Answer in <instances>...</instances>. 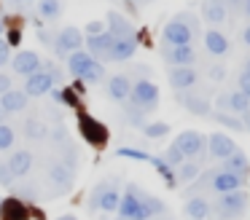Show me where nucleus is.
Segmentation results:
<instances>
[{
    "mask_svg": "<svg viewBox=\"0 0 250 220\" xmlns=\"http://www.w3.org/2000/svg\"><path fill=\"white\" fill-rule=\"evenodd\" d=\"M116 212H119V220H153L167 212V204L146 193L140 185H126Z\"/></svg>",
    "mask_w": 250,
    "mask_h": 220,
    "instance_id": "obj_1",
    "label": "nucleus"
},
{
    "mask_svg": "<svg viewBox=\"0 0 250 220\" xmlns=\"http://www.w3.org/2000/svg\"><path fill=\"white\" fill-rule=\"evenodd\" d=\"M199 35V21L191 11H183L164 27V43L167 46H194V38Z\"/></svg>",
    "mask_w": 250,
    "mask_h": 220,
    "instance_id": "obj_2",
    "label": "nucleus"
},
{
    "mask_svg": "<svg viewBox=\"0 0 250 220\" xmlns=\"http://www.w3.org/2000/svg\"><path fill=\"white\" fill-rule=\"evenodd\" d=\"M245 212H248V193L239 188V191H231V193H218V201L210 204L207 218L210 220H237Z\"/></svg>",
    "mask_w": 250,
    "mask_h": 220,
    "instance_id": "obj_3",
    "label": "nucleus"
},
{
    "mask_svg": "<svg viewBox=\"0 0 250 220\" xmlns=\"http://www.w3.org/2000/svg\"><path fill=\"white\" fill-rule=\"evenodd\" d=\"M126 102L148 116V113H153V110H156V105H159V86L151 83L148 78L137 80V83H132V94H129V100H126Z\"/></svg>",
    "mask_w": 250,
    "mask_h": 220,
    "instance_id": "obj_4",
    "label": "nucleus"
},
{
    "mask_svg": "<svg viewBox=\"0 0 250 220\" xmlns=\"http://www.w3.org/2000/svg\"><path fill=\"white\" fill-rule=\"evenodd\" d=\"M119 204H121V193H119V188L108 180L94 185L92 196H89V209H92V212H97V209H103V212H116Z\"/></svg>",
    "mask_w": 250,
    "mask_h": 220,
    "instance_id": "obj_5",
    "label": "nucleus"
},
{
    "mask_svg": "<svg viewBox=\"0 0 250 220\" xmlns=\"http://www.w3.org/2000/svg\"><path fill=\"white\" fill-rule=\"evenodd\" d=\"M81 46H83V35H81V30H76V27H65V30H60L57 32V38H54V54L60 59H65V57H70L73 51H81Z\"/></svg>",
    "mask_w": 250,
    "mask_h": 220,
    "instance_id": "obj_6",
    "label": "nucleus"
},
{
    "mask_svg": "<svg viewBox=\"0 0 250 220\" xmlns=\"http://www.w3.org/2000/svg\"><path fill=\"white\" fill-rule=\"evenodd\" d=\"M162 57L169 67H191L196 62V48L194 46H167L164 43Z\"/></svg>",
    "mask_w": 250,
    "mask_h": 220,
    "instance_id": "obj_7",
    "label": "nucleus"
},
{
    "mask_svg": "<svg viewBox=\"0 0 250 220\" xmlns=\"http://www.w3.org/2000/svg\"><path fill=\"white\" fill-rule=\"evenodd\" d=\"M54 83H57L54 75H51L49 70L41 67L38 73H33L27 80H24V94L27 97H43V94H49V91L54 89Z\"/></svg>",
    "mask_w": 250,
    "mask_h": 220,
    "instance_id": "obj_8",
    "label": "nucleus"
},
{
    "mask_svg": "<svg viewBox=\"0 0 250 220\" xmlns=\"http://www.w3.org/2000/svg\"><path fill=\"white\" fill-rule=\"evenodd\" d=\"M245 185V177L234 175V172H226V169H215L210 175V188L215 193H231V191H239Z\"/></svg>",
    "mask_w": 250,
    "mask_h": 220,
    "instance_id": "obj_9",
    "label": "nucleus"
},
{
    "mask_svg": "<svg viewBox=\"0 0 250 220\" xmlns=\"http://www.w3.org/2000/svg\"><path fill=\"white\" fill-rule=\"evenodd\" d=\"M175 145L180 148V153H183L186 159H196V156H202V150H205V137H202V132L188 129V132H183L175 140Z\"/></svg>",
    "mask_w": 250,
    "mask_h": 220,
    "instance_id": "obj_10",
    "label": "nucleus"
},
{
    "mask_svg": "<svg viewBox=\"0 0 250 220\" xmlns=\"http://www.w3.org/2000/svg\"><path fill=\"white\" fill-rule=\"evenodd\" d=\"M137 51V38H113V46L108 48V62H126Z\"/></svg>",
    "mask_w": 250,
    "mask_h": 220,
    "instance_id": "obj_11",
    "label": "nucleus"
},
{
    "mask_svg": "<svg viewBox=\"0 0 250 220\" xmlns=\"http://www.w3.org/2000/svg\"><path fill=\"white\" fill-rule=\"evenodd\" d=\"M226 16H229L226 0H202V19L210 21L212 27L226 21Z\"/></svg>",
    "mask_w": 250,
    "mask_h": 220,
    "instance_id": "obj_12",
    "label": "nucleus"
},
{
    "mask_svg": "<svg viewBox=\"0 0 250 220\" xmlns=\"http://www.w3.org/2000/svg\"><path fill=\"white\" fill-rule=\"evenodd\" d=\"M178 102L186 110L194 113V116H210L212 113L210 97H205V94H178Z\"/></svg>",
    "mask_w": 250,
    "mask_h": 220,
    "instance_id": "obj_13",
    "label": "nucleus"
},
{
    "mask_svg": "<svg viewBox=\"0 0 250 220\" xmlns=\"http://www.w3.org/2000/svg\"><path fill=\"white\" fill-rule=\"evenodd\" d=\"M14 73L17 75H33V73H38L41 70V57L35 51H22V54H17V57H14Z\"/></svg>",
    "mask_w": 250,
    "mask_h": 220,
    "instance_id": "obj_14",
    "label": "nucleus"
},
{
    "mask_svg": "<svg viewBox=\"0 0 250 220\" xmlns=\"http://www.w3.org/2000/svg\"><path fill=\"white\" fill-rule=\"evenodd\" d=\"M210 156L212 159H229V156L237 150V145H234V140L229 137V134H221V132H215V134H210Z\"/></svg>",
    "mask_w": 250,
    "mask_h": 220,
    "instance_id": "obj_15",
    "label": "nucleus"
},
{
    "mask_svg": "<svg viewBox=\"0 0 250 220\" xmlns=\"http://www.w3.org/2000/svg\"><path fill=\"white\" fill-rule=\"evenodd\" d=\"M108 94H110V100H113V102H126V100H129V94H132L129 75H124V73L113 75V78L108 80Z\"/></svg>",
    "mask_w": 250,
    "mask_h": 220,
    "instance_id": "obj_16",
    "label": "nucleus"
},
{
    "mask_svg": "<svg viewBox=\"0 0 250 220\" xmlns=\"http://www.w3.org/2000/svg\"><path fill=\"white\" fill-rule=\"evenodd\" d=\"M169 86L178 91H186L196 83V70L194 67H169Z\"/></svg>",
    "mask_w": 250,
    "mask_h": 220,
    "instance_id": "obj_17",
    "label": "nucleus"
},
{
    "mask_svg": "<svg viewBox=\"0 0 250 220\" xmlns=\"http://www.w3.org/2000/svg\"><path fill=\"white\" fill-rule=\"evenodd\" d=\"M108 32L113 38H137V32L129 24V19H124L119 11H110L108 14Z\"/></svg>",
    "mask_w": 250,
    "mask_h": 220,
    "instance_id": "obj_18",
    "label": "nucleus"
},
{
    "mask_svg": "<svg viewBox=\"0 0 250 220\" xmlns=\"http://www.w3.org/2000/svg\"><path fill=\"white\" fill-rule=\"evenodd\" d=\"M6 164H8V169H11L14 177H24L33 169V153H30V150H14Z\"/></svg>",
    "mask_w": 250,
    "mask_h": 220,
    "instance_id": "obj_19",
    "label": "nucleus"
},
{
    "mask_svg": "<svg viewBox=\"0 0 250 220\" xmlns=\"http://www.w3.org/2000/svg\"><path fill=\"white\" fill-rule=\"evenodd\" d=\"M205 48H207V54H212V57H226V51H229V38L212 27V30L205 32Z\"/></svg>",
    "mask_w": 250,
    "mask_h": 220,
    "instance_id": "obj_20",
    "label": "nucleus"
},
{
    "mask_svg": "<svg viewBox=\"0 0 250 220\" xmlns=\"http://www.w3.org/2000/svg\"><path fill=\"white\" fill-rule=\"evenodd\" d=\"M110 46H113V35H110L108 30L100 32V35H89V38H86V51L92 54V57L105 59V54H108Z\"/></svg>",
    "mask_w": 250,
    "mask_h": 220,
    "instance_id": "obj_21",
    "label": "nucleus"
},
{
    "mask_svg": "<svg viewBox=\"0 0 250 220\" xmlns=\"http://www.w3.org/2000/svg\"><path fill=\"white\" fill-rule=\"evenodd\" d=\"M81 132H83V137H86L92 145H103L105 137H108V134H105V126L97 123L92 116H81Z\"/></svg>",
    "mask_w": 250,
    "mask_h": 220,
    "instance_id": "obj_22",
    "label": "nucleus"
},
{
    "mask_svg": "<svg viewBox=\"0 0 250 220\" xmlns=\"http://www.w3.org/2000/svg\"><path fill=\"white\" fill-rule=\"evenodd\" d=\"M30 97L24 94V91H6V94H0V107L6 113H22L24 107H27Z\"/></svg>",
    "mask_w": 250,
    "mask_h": 220,
    "instance_id": "obj_23",
    "label": "nucleus"
},
{
    "mask_svg": "<svg viewBox=\"0 0 250 220\" xmlns=\"http://www.w3.org/2000/svg\"><path fill=\"white\" fill-rule=\"evenodd\" d=\"M218 105L229 107V110H234V113H248L250 110V100L239 89L231 91V94H221V97H218Z\"/></svg>",
    "mask_w": 250,
    "mask_h": 220,
    "instance_id": "obj_24",
    "label": "nucleus"
},
{
    "mask_svg": "<svg viewBox=\"0 0 250 220\" xmlns=\"http://www.w3.org/2000/svg\"><path fill=\"white\" fill-rule=\"evenodd\" d=\"M221 169H226V172H234V175H239V177H245L250 172V164H248V156L242 153V150H234L229 159H223V166Z\"/></svg>",
    "mask_w": 250,
    "mask_h": 220,
    "instance_id": "obj_25",
    "label": "nucleus"
},
{
    "mask_svg": "<svg viewBox=\"0 0 250 220\" xmlns=\"http://www.w3.org/2000/svg\"><path fill=\"white\" fill-rule=\"evenodd\" d=\"M207 212H210V204L202 196H194L186 201V218L188 220H207Z\"/></svg>",
    "mask_w": 250,
    "mask_h": 220,
    "instance_id": "obj_26",
    "label": "nucleus"
},
{
    "mask_svg": "<svg viewBox=\"0 0 250 220\" xmlns=\"http://www.w3.org/2000/svg\"><path fill=\"white\" fill-rule=\"evenodd\" d=\"M148 164H151L153 169H156L159 175L164 177V182H167L169 188H175V185H178V175H175V169H172V166H169L167 161L162 159V156H151V159H148Z\"/></svg>",
    "mask_w": 250,
    "mask_h": 220,
    "instance_id": "obj_27",
    "label": "nucleus"
},
{
    "mask_svg": "<svg viewBox=\"0 0 250 220\" xmlns=\"http://www.w3.org/2000/svg\"><path fill=\"white\" fill-rule=\"evenodd\" d=\"M89 62H92V54H86V51H73L70 57H67V67H70V73L76 75V78L83 75V70H86Z\"/></svg>",
    "mask_w": 250,
    "mask_h": 220,
    "instance_id": "obj_28",
    "label": "nucleus"
},
{
    "mask_svg": "<svg viewBox=\"0 0 250 220\" xmlns=\"http://www.w3.org/2000/svg\"><path fill=\"white\" fill-rule=\"evenodd\" d=\"M51 180L57 182V185H70L73 182V169L70 166H65V161H57V164H51Z\"/></svg>",
    "mask_w": 250,
    "mask_h": 220,
    "instance_id": "obj_29",
    "label": "nucleus"
},
{
    "mask_svg": "<svg viewBox=\"0 0 250 220\" xmlns=\"http://www.w3.org/2000/svg\"><path fill=\"white\" fill-rule=\"evenodd\" d=\"M38 14L43 16V19L54 21L57 16L62 14V0H41V3H38Z\"/></svg>",
    "mask_w": 250,
    "mask_h": 220,
    "instance_id": "obj_30",
    "label": "nucleus"
},
{
    "mask_svg": "<svg viewBox=\"0 0 250 220\" xmlns=\"http://www.w3.org/2000/svg\"><path fill=\"white\" fill-rule=\"evenodd\" d=\"M103 75H105L103 62H97V59L92 57V62L86 64V70H83V75H81V80H86V83H100V80H103Z\"/></svg>",
    "mask_w": 250,
    "mask_h": 220,
    "instance_id": "obj_31",
    "label": "nucleus"
},
{
    "mask_svg": "<svg viewBox=\"0 0 250 220\" xmlns=\"http://www.w3.org/2000/svg\"><path fill=\"white\" fill-rule=\"evenodd\" d=\"M24 204H19V201H6V207H3V212H0V218L3 220H24Z\"/></svg>",
    "mask_w": 250,
    "mask_h": 220,
    "instance_id": "obj_32",
    "label": "nucleus"
},
{
    "mask_svg": "<svg viewBox=\"0 0 250 220\" xmlns=\"http://www.w3.org/2000/svg\"><path fill=\"white\" fill-rule=\"evenodd\" d=\"M175 175H178V182H191L196 175H199V166H196V161L186 159L183 164L178 166V172H175Z\"/></svg>",
    "mask_w": 250,
    "mask_h": 220,
    "instance_id": "obj_33",
    "label": "nucleus"
},
{
    "mask_svg": "<svg viewBox=\"0 0 250 220\" xmlns=\"http://www.w3.org/2000/svg\"><path fill=\"white\" fill-rule=\"evenodd\" d=\"M24 134H27L30 140H43L46 137V126L38 121V118H27V123H24Z\"/></svg>",
    "mask_w": 250,
    "mask_h": 220,
    "instance_id": "obj_34",
    "label": "nucleus"
},
{
    "mask_svg": "<svg viewBox=\"0 0 250 220\" xmlns=\"http://www.w3.org/2000/svg\"><path fill=\"white\" fill-rule=\"evenodd\" d=\"M167 132H169V126L164 121H153V123H146V126H143V134H146V137H151V140L164 137Z\"/></svg>",
    "mask_w": 250,
    "mask_h": 220,
    "instance_id": "obj_35",
    "label": "nucleus"
},
{
    "mask_svg": "<svg viewBox=\"0 0 250 220\" xmlns=\"http://www.w3.org/2000/svg\"><path fill=\"white\" fill-rule=\"evenodd\" d=\"M164 161H167V164L169 166H172V169H175V166H180V164H183V161H186V156L183 153H180V148H178V145H169V148L167 150H164Z\"/></svg>",
    "mask_w": 250,
    "mask_h": 220,
    "instance_id": "obj_36",
    "label": "nucleus"
},
{
    "mask_svg": "<svg viewBox=\"0 0 250 220\" xmlns=\"http://www.w3.org/2000/svg\"><path fill=\"white\" fill-rule=\"evenodd\" d=\"M14 140H17L14 129L8 126V123H0V150H8L14 145Z\"/></svg>",
    "mask_w": 250,
    "mask_h": 220,
    "instance_id": "obj_37",
    "label": "nucleus"
},
{
    "mask_svg": "<svg viewBox=\"0 0 250 220\" xmlns=\"http://www.w3.org/2000/svg\"><path fill=\"white\" fill-rule=\"evenodd\" d=\"M215 121L223 123V126H229V129H237V132H242V118H234V116H229V113L215 110Z\"/></svg>",
    "mask_w": 250,
    "mask_h": 220,
    "instance_id": "obj_38",
    "label": "nucleus"
},
{
    "mask_svg": "<svg viewBox=\"0 0 250 220\" xmlns=\"http://www.w3.org/2000/svg\"><path fill=\"white\" fill-rule=\"evenodd\" d=\"M116 156H121V159H132V161H148L151 159L146 150H137V148H119Z\"/></svg>",
    "mask_w": 250,
    "mask_h": 220,
    "instance_id": "obj_39",
    "label": "nucleus"
},
{
    "mask_svg": "<svg viewBox=\"0 0 250 220\" xmlns=\"http://www.w3.org/2000/svg\"><path fill=\"white\" fill-rule=\"evenodd\" d=\"M126 118H129V123H132V126H137V129L146 126V113L137 110V107H132V105H126Z\"/></svg>",
    "mask_w": 250,
    "mask_h": 220,
    "instance_id": "obj_40",
    "label": "nucleus"
},
{
    "mask_svg": "<svg viewBox=\"0 0 250 220\" xmlns=\"http://www.w3.org/2000/svg\"><path fill=\"white\" fill-rule=\"evenodd\" d=\"M14 180H17V177L11 175L8 164H6V161H0V185H14Z\"/></svg>",
    "mask_w": 250,
    "mask_h": 220,
    "instance_id": "obj_41",
    "label": "nucleus"
},
{
    "mask_svg": "<svg viewBox=\"0 0 250 220\" xmlns=\"http://www.w3.org/2000/svg\"><path fill=\"white\" fill-rule=\"evenodd\" d=\"M11 59V46H8V40L6 38H0V67Z\"/></svg>",
    "mask_w": 250,
    "mask_h": 220,
    "instance_id": "obj_42",
    "label": "nucleus"
},
{
    "mask_svg": "<svg viewBox=\"0 0 250 220\" xmlns=\"http://www.w3.org/2000/svg\"><path fill=\"white\" fill-rule=\"evenodd\" d=\"M237 83H239V91H242V94L250 100V73H245V70H242V73H239V80H237Z\"/></svg>",
    "mask_w": 250,
    "mask_h": 220,
    "instance_id": "obj_43",
    "label": "nucleus"
},
{
    "mask_svg": "<svg viewBox=\"0 0 250 220\" xmlns=\"http://www.w3.org/2000/svg\"><path fill=\"white\" fill-rule=\"evenodd\" d=\"M100 32H105L103 21H89V24H86V38L89 35H100Z\"/></svg>",
    "mask_w": 250,
    "mask_h": 220,
    "instance_id": "obj_44",
    "label": "nucleus"
},
{
    "mask_svg": "<svg viewBox=\"0 0 250 220\" xmlns=\"http://www.w3.org/2000/svg\"><path fill=\"white\" fill-rule=\"evenodd\" d=\"M226 78V70L218 64V67H210V80H223Z\"/></svg>",
    "mask_w": 250,
    "mask_h": 220,
    "instance_id": "obj_45",
    "label": "nucleus"
},
{
    "mask_svg": "<svg viewBox=\"0 0 250 220\" xmlns=\"http://www.w3.org/2000/svg\"><path fill=\"white\" fill-rule=\"evenodd\" d=\"M6 91H11V78L0 73V94H6Z\"/></svg>",
    "mask_w": 250,
    "mask_h": 220,
    "instance_id": "obj_46",
    "label": "nucleus"
},
{
    "mask_svg": "<svg viewBox=\"0 0 250 220\" xmlns=\"http://www.w3.org/2000/svg\"><path fill=\"white\" fill-rule=\"evenodd\" d=\"M38 40H41V43H46V46H54V38H51L46 30H41V32H38Z\"/></svg>",
    "mask_w": 250,
    "mask_h": 220,
    "instance_id": "obj_47",
    "label": "nucleus"
},
{
    "mask_svg": "<svg viewBox=\"0 0 250 220\" xmlns=\"http://www.w3.org/2000/svg\"><path fill=\"white\" fill-rule=\"evenodd\" d=\"M19 38H22V32H19V30H11V35L6 38V40H8V46H17V43H19Z\"/></svg>",
    "mask_w": 250,
    "mask_h": 220,
    "instance_id": "obj_48",
    "label": "nucleus"
},
{
    "mask_svg": "<svg viewBox=\"0 0 250 220\" xmlns=\"http://www.w3.org/2000/svg\"><path fill=\"white\" fill-rule=\"evenodd\" d=\"M242 129H245V132H250V110L242 113Z\"/></svg>",
    "mask_w": 250,
    "mask_h": 220,
    "instance_id": "obj_49",
    "label": "nucleus"
},
{
    "mask_svg": "<svg viewBox=\"0 0 250 220\" xmlns=\"http://www.w3.org/2000/svg\"><path fill=\"white\" fill-rule=\"evenodd\" d=\"M226 5H229V8H242L245 0H226Z\"/></svg>",
    "mask_w": 250,
    "mask_h": 220,
    "instance_id": "obj_50",
    "label": "nucleus"
},
{
    "mask_svg": "<svg viewBox=\"0 0 250 220\" xmlns=\"http://www.w3.org/2000/svg\"><path fill=\"white\" fill-rule=\"evenodd\" d=\"M242 40H245V46H250V24L245 27V32H242Z\"/></svg>",
    "mask_w": 250,
    "mask_h": 220,
    "instance_id": "obj_51",
    "label": "nucleus"
},
{
    "mask_svg": "<svg viewBox=\"0 0 250 220\" xmlns=\"http://www.w3.org/2000/svg\"><path fill=\"white\" fill-rule=\"evenodd\" d=\"M242 8H245V14H248V19H250V0H245V5H242Z\"/></svg>",
    "mask_w": 250,
    "mask_h": 220,
    "instance_id": "obj_52",
    "label": "nucleus"
},
{
    "mask_svg": "<svg viewBox=\"0 0 250 220\" xmlns=\"http://www.w3.org/2000/svg\"><path fill=\"white\" fill-rule=\"evenodd\" d=\"M6 116H8V113L3 110V107H0V123H6Z\"/></svg>",
    "mask_w": 250,
    "mask_h": 220,
    "instance_id": "obj_53",
    "label": "nucleus"
},
{
    "mask_svg": "<svg viewBox=\"0 0 250 220\" xmlns=\"http://www.w3.org/2000/svg\"><path fill=\"white\" fill-rule=\"evenodd\" d=\"M242 70H245V73H250V59H245V64H242Z\"/></svg>",
    "mask_w": 250,
    "mask_h": 220,
    "instance_id": "obj_54",
    "label": "nucleus"
},
{
    "mask_svg": "<svg viewBox=\"0 0 250 220\" xmlns=\"http://www.w3.org/2000/svg\"><path fill=\"white\" fill-rule=\"evenodd\" d=\"M57 220H78V218H73V215H65V218H57Z\"/></svg>",
    "mask_w": 250,
    "mask_h": 220,
    "instance_id": "obj_55",
    "label": "nucleus"
},
{
    "mask_svg": "<svg viewBox=\"0 0 250 220\" xmlns=\"http://www.w3.org/2000/svg\"><path fill=\"white\" fill-rule=\"evenodd\" d=\"M126 3H143V0H126Z\"/></svg>",
    "mask_w": 250,
    "mask_h": 220,
    "instance_id": "obj_56",
    "label": "nucleus"
},
{
    "mask_svg": "<svg viewBox=\"0 0 250 220\" xmlns=\"http://www.w3.org/2000/svg\"><path fill=\"white\" fill-rule=\"evenodd\" d=\"M11 3H27V0H11Z\"/></svg>",
    "mask_w": 250,
    "mask_h": 220,
    "instance_id": "obj_57",
    "label": "nucleus"
},
{
    "mask_svg": "<svg viewBox=\"0 0 250 220\" xmlns=\"http://www.w3.org/2000/svg\"><path fill=\"white\" fill-rule=\"evenodd\" d=\"M0 35H3V21H0Z\"/></svg>",
    "mask_w": 250,
    "mask_h": 220,
    "instance_id": "obj_58",
    "label": "nucleus"
}]
</instances>
